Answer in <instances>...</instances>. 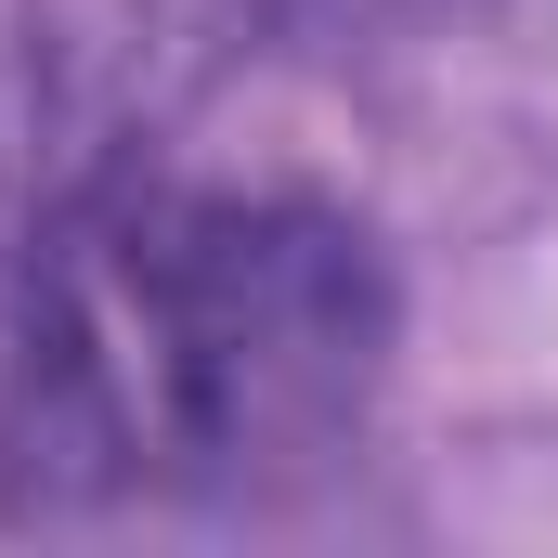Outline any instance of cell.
Instances as JSON below:
<instances>
[{
	"instance_id": "obj_1",
	"label": "cell",
	"mask_w": 558,
	"mask_h": 558,
	"mask_svg": "<svg viewBox=\"0 0 558 558\" xmlns=\"http://www.w3.org/2000/svg\"><path fill=\"white\" fill-rule=\"evenodd\" d=\"M390 377L364 221L247 182H105L39 234L0 351V507H260L351 454Z\"/></svg>"
}]
</instances>
